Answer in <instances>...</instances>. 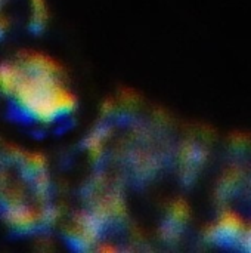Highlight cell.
Returning <instances> with one entry per match:
<instances>
[{
	"mask_svg": "<svg viewBox=\"0 0 251 253\" xmlns=\"http://www.w3.org/2000/svg\"><path fill=\"white\" fill-rule=\"evenodd\" d=\"M9 219L18 227H27L33 222V215L30 211L22 208H15L9 212Z\"/></svg>",
	"mask_w": 251,
	"mask_h": 253,
	"instance_id": "cell-1",
	"label": "cell"
}]
</instances>
